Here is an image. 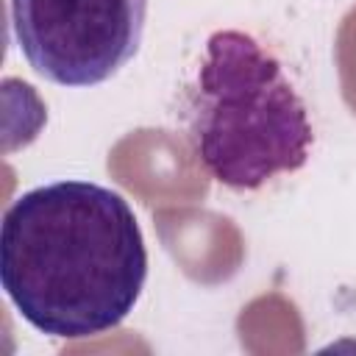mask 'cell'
Returning <instances> with one entry per match:
<instances>
[{
	"label": "cell",
	"mask_w": 356,
	"mask_h": 356,
	"mask_svg": "<svg viewBox=\"0 0 356 356\" xmlns=\"http://www.w3.org/2000/svg\"><path fill=\"white\" fill-rule=\"evenodd\" d=\"M147 278V250L128 200L92 181L22 192L0 225V281L36 331L86 339L117 328Z\"/></svg>",
	"instance_id": "1"
},
{
	"label": "cell",
	"mask_w": 356,
	"mask_h": 356,
	"mask_svg": "<svg viewBox=\"0 0 356 356\" xmlns=\"http://www.w3.org/2000/svg\"><path fill=\"white\" fill-rule=\"evenodd\" d=\"M192 159L217 184L256 192L298 172L314 131L281 61L245 31H214L184 95Z\"/></svg>",
	"instance_id": "2"
},
{
	"label": "cell",
	"mask_w": 356,
	"mask_h": 356,
	"mask_svg": "<svg viewBox=\"0 0 356 356\" xmlns=\"http://www.w3.org/2000/svg\"><path fill=\"white\" fill-rule=\"evenodd\" d=\"M19 53L50 83L97 86L139 50L147 0H8Z\"/></svg>",
	"instance_id": "3"
}]
</instances>
